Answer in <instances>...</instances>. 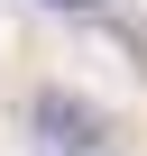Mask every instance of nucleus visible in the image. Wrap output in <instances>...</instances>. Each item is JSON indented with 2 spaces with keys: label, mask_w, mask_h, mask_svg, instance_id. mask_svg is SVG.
<instances>
[{
  "label": "nucleus",
  "mask_w": 147,
  "mask_h": 156,
  "mask_svg": "<svg viewBox=\"0 0 147 156\" xmlns=\"http://www.w3.org/2000/svg\"><path fill=\"white\" fill-rule=\"evenodd\" d=\"M37 138L64 147V156H92V147H101V110L74 101V92H37Z\"/></svg>",
  "instance_id": "obj_1"
},
{
  "label": "nucleus",
  "mask_w": 147,
  "mask_h": 156,
  "mask_svg": "<svg viewBox=\"0 0 147 156\" xmlns=\"http://www.w3.org/2000/svg\"><path fill=\"white\" fill-rule=\"evenodd\" d=\"M37 9H101V0H37Z\"/></svg>",
  "instance_id": "obj_2"
}]
</instances>
